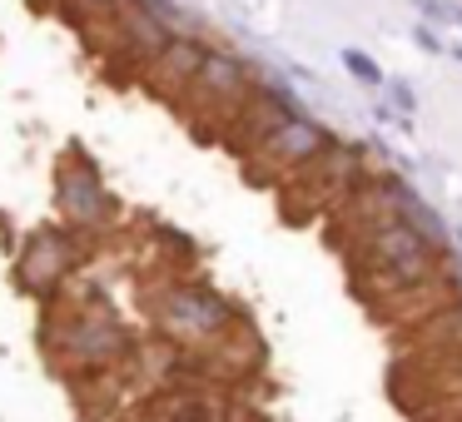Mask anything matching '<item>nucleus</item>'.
<instances>
[{"label": "nucleus", "instance_id": "5", "mask_svg": "<svg viewBox=\"0 0 462 422\" xmlns=\"http://www.w3.org/2000/svg\"><path fill=\"white\" fill-rule=\"evenodd\" d=\"M293 115H299V110H293L289 90H283L273 75H263V80L254 85V95L239 105V115H234V120L219 130V140L229 144L234 154H254L273 130H279V124H289Z\"/></svg>", "mask_w": 462, "mask_h": 422}, {"label": "nucleus", "instance_id": "3", "mask_svg": "<svg viewBox=\"0 0 462 422\" xmlns=\"http://www.w3.org/2000/svg\"><path fill=\"white\" fill-rule=\"evenodd\" d=\"M328 144H338V140H333L319 120L293 115L289 124H279V130H273L269 140L249 154V179H263V184H279V189H283V184H289L309 160H319Z\"/></svg>", "mask_w": 462, "mask_h": 422}, {"label": "nucleus", "instance_id": "6", "mask_svg": "<svg viewBox=\"0 0 462 422\" xmlns=\"http://www.w3.org/2000/svg\"><path fill=\"white\" fill-rule=\"evenodd\" d=\"M55 343H60V353H70L75 362H85V368H105V362L130 353V328H125L115 313L95 308V313H75Z\"/></svg>", "mask_w": 462, "mask_h": 422}, {"label": "nucleus", "instance_id": "7", "mask_svg": "<svg viewBox=\"0 0 462 422\" xmlns=\"http://www.w3.org/2000/svg\"><path fill=\"white\" fill-rule=\"evenodd\" d=\"M80 263V249L70 239H55V234H35L21 253V283L35 298H51L55 289H65V279Z\"/></svg>", "mask_w": 462, "mask_h": 422}, {"label": "nucleus", "instance_id": "11", "mask_svg": "<svg viewBox=\"0 0 462 422\" xmlns=\"http://www.w3.org/2000/svg\"><path fill=\"white\" fill-rule=\"evenodd\" d=\"M343 70H348L358 85H388L383 65H378V60H368L363 50H353V45H343Z\"/></svg>", "mask_w": 462, "mask_h": 422}, {"label": "nucleus", "instance_id": "1", "mask_svg": "<svg viewBox=\"0 0 462 422\" xmlns=\"http://www.w3.org/2000/svg\"><path fill=\"white\" fill-rule=\"evenodd\" d=\"M438 269H442V243L428 239L422 229L393 219L383 229H373L368 239H358L353 249V273L363 283H383L388 298H408V293H422L438 283Z\"/></svg>", "mask_w": 462, "mask_h": 422}, {"label": "nucleus", "instance_id": "15", "mask_svg": "<svg viewBox=\"0 0 462 422\" xmlns=\"http://www.w3.org/2000/svg\"><path fill=\"white\" fill-rule=\"evenodd\" d=\"M412 41H418V45H422V50H428V55H442V41H438V35L428 31V25H418V31H412Z\"/></svg>", "mask_w": 462, "mask_h": 422}, {"label": "nucleus", "instance_id": "4", "mask_svg": "<svg viewBox=\"0 0 462 422\" xmlns=\"http://www.w3.org/2000/svg\"><path fill=\"white\" fill-rule=\"evenodd\" d=\"M254 85H259V80H254L249 65H244L234 50H209L204 70L194 75L189 85H184L180 100H189L194 110H204L209 120H224V124H229L234 115H239V105L254 95Z\"/></svg>", "mask_w": 462, "mask_h": 422}, {"label": "nucleus", "instance_id": "9", "mask_svg": "<svg viewBox=\"0 0 462 422\" xmlns=\"http://www.w3.org/2000/svg\"><path fill=\"white\" fill-rule=\"evenodd\" d=\"M60 214L75 229H100L110 219V194L90 164H65L60 170Z\"/></svg>", "mask_w": 462, "mask_h": 422}, {"label": "nucleus", "instance_id": "2", "mask_svg": "<svg viewBox=\"0 0 462 422\" xmlns=\"http://www.w3.org/2000/svg\"><path fill=\"white\" fill-rule=\"evenodd\" d=\"M154 318L164 333H174L180 343H209L234 333V308L209 293L204 283H170V289L154 298Z\"/></svg>", "mask_w": 462, "mask_h": 422}, {"label": "nucleus", "instance_id": "16", "mask_svg": "<svg viewBox=\"0 0 462 422\" xmlns=\"http://www.w3.org/2000/svg\"><path fill=\"white\" fill-rule=\"evenodd\" d=\"M80 5H90V11H105V15H110L115 5H120V0H80Z\"/></svg>", "mask_w": 462, "mask_h": 422}, {"label": "nucleus", "instance_id": "8", "mask_svg": "<svg viewBox=\"0 0 462 422\" xmlns=\"http://www.w3.org/2000/svg\"><path fill=\"white\" fill-rule=\"evenodd\" d=\"M110 21H115V41L125 45V55H130L134 65H144V70H150V65L164 55V45L174 41L170 25H164L154 11H144L140 0H120V5L110 11Z\"/></svg>", "mask_w": 462, "mask_h": 422}, {"label": "nucleus", "instance_id": "13", "mask_svg": "<svg viewBox=\"0 0 462 422\" xmlns=\"http://www.w3.org/2000/svg\"><path fill=\"white\" fill-rule=\"evenodd\" d=\"M438 323L448 328V343H452V348H462V303H457V308H448V313H438Z\"/></svg>", "mask_w": 462, "mask_h": 422}, {"label": "nucleus", "instance_id": "14", "mask_svg": "<svg viewBox=\"0 0 462 422\" xmlns=\"http://www.w3.org/2000/svg\"><path fill=\"white\" fill-rule=\"evenodd\" d=\"M412 5H418L428 21H452V11H448V5H438V0H412Z\"/></svg>", "mask_w": 462, "mask_h": 422}, {"label": "nucleus", "instance_id": "10", "mask_svg": "<svg viewBox=\"0 0 462 422\" xmlns=\"http://www.w3.org/2000/svg\"><path fill=\"white\" fill-rule=\"evenodd\" d=\"M204 60H209V45H204L199 35H174V41L164 45V55L150 65L154 85H160L164 95H184V85L204 70Z\"/></svg>", "mask_w": 462, "mask_h": 422}, {"label": "nucleus", "instance_id": "12", "mask_svg": "<svg viewBox=\"0 0 462 422\" xmlns=\"http://www.w3.org/2000/svg\"><path fill=\"white\" fill-rule=\"evenodd\" d=\"M383 90L393 95V105H398L402 115H418V95H412V90H408V85H402V80H388V85H383Z\"/></svg>", "mask_w": 462, "mask_h": 422}]
</instances>
